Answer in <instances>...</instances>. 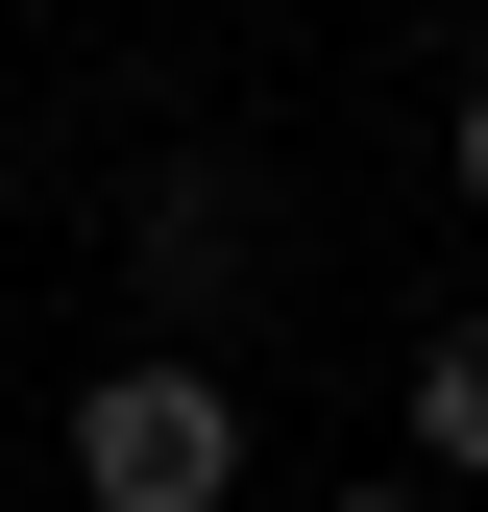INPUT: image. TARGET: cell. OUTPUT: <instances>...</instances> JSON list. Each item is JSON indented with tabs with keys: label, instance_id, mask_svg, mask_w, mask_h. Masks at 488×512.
Segmentation results:
<instances>
[{
	"label": "cell",
	"instance_id": "4",
	"mask_svg": "<svg viewBox=\"0 0 488 512\" xmlns=\"http://www.w3.org/2000/svg\"><path fill=\"white\" fill-rule=\"evenodd\" d=\"M440 171H464V220H488V74H464V98H440Z\"/></svg>",
	"mask_w": 488,
	"mask_h": 512
},
{
	"label": "cell",
	"instance_id": "3",
	"mask_svg": "<svg viewBox=\"0 0 488 512\" xmlns=\"http://www.w3.org/2000/svg\"><path fill=\"white\" fill-rule=\"evenodd\" d=\"M391 415H415V488L464 512V488H488V317H440V342H415V391H391Z\"/></svg>",
	"mask_w": 488,
	"mask_h": 512
},
{
	"label": "cell",
	"instance_id": "5",
	"mask_svg": "<svg viewBox=\"0 0 488 512\" xmlns=\"http://www.w3.org/2000/svg\"><path fill=\"white\" fill-rule=\"evenodd\" d=\"M318 512H440V488H415V464H391V488H318Z\"/></svg>",
	"mask_w": 488,
	"mask_h": 512
},
{
	"label": "cell",
	"instance_id": "1",
	"mask_svg": "<svg viewBox=\"0 0 488 512\" xmlns=\"http://www.w3.org/2000/svg\"><path fill=\"white\" fill-rule=\"evenodd\" d=\"M74 512H244V391L220 366H98L74 391Z\"/></svg>",
	"mask_w": 488,
	"mask_h": 512
},
{
	"label": "cell",
	"instance_id": "2",
	"mask_svg": "<svg viewBox=\"0 0 488 512\" xmlns=\"http://www.w3.org/2000/svg\"><path fill=\"white\" fill-rule=\"evenodd\" d=\"M122 269H147V293H244V171H196V147H171L147 196H122Z\"/></svg>",
	"mask_w": 488,
	"mask_h": 512
}]
</instances>
